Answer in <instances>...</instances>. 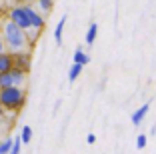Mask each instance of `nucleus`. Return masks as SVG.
Instances as JSON below:
<instances>
[{
    "mask_svg": "<svg viewBox=\"0 0 156 154\" xmlns=\"http://www.w3.org/2000/svg\"><path fill=\"white\" fill-rule=\"evenodd\" d=\"M66 16H62V18L58 20V24H56V28H54V40H56V44H62V32H64V26H66Z\"/></svg>",
    "mask_w": 156,
    "mask_h": 154,
    "instance_id": "10",
    "label": "nucleus"
},
{
    "mask_svg": "<svg viewBox=\"0 0 156 154\" xmlns=\"http://www.w3.org/2000/svg\"><path fill=\"white\" fill-rule=\"evenodd\" d=\"M2 42H4V48H8L6 52L10 54H16V52H28L30 48V42L26 38V32L22 28H18L14 22L6 20L2 24Z\"/></svg>",
    "mask_w": 156,
    "mask_h": 154,
    "instance_id": "1",
    "label": "nucleus"
},
{
    "mask_svg": "<svg viewBox=\"0 0 156 154\" xmlns=\"http://www.w3.org/2000/svg\"><path fill=\"white\" fill-rule=\"evenodd\" d=\"M26 102V92L24 88L18 86H8V88H0V104L4 108V112H18Z\"/></svg>",
    "mask_w": 156,
    "mask_h": 154,
    "instance_id": "2",
    "label": "nucleus"
},
{
    "mask_svg": "<svg viewBox=\"0 0 156 154\" xmlns=\"http://www.w3.org/2000/svg\"><path fill=\"white\" fill-rule=\"evenodd\" d=\"M96 36H98V24L92 22L90 26H88V30H86V44L92 46V44H94V40H96Z\"/></svg>",
    "mask_w": 156,
    "mask_h": 154,
    "instance_id": "11",
    "label": "nucleus"
},
{
    "mask_svg": "<svg viewBox=\"0 0 156 154\" xmlns=\"http://www.w3.org/2000/svg\"><path fill=\"white\" fill-rule=\"evenodd\" d=\"M146 142H148V136L146 134H138L136 136V148L138 150H144V148H146Z\"/></svg>",
    "mask_w": 156,
    "mask_h": 154,
    "instance_id": "15",
    "label": "nucleus"
},
{
    "mask_svg": "<svg viewBox=\"0 0 156 154\" xmlns=\"http://www.w3.org/2000/svg\"><path fill=\"white\" fill-rule=\"evenodd\" d=\"M20 148H22V142H20V138L16 136L12 140V146H10V152L8 154H20Z\"/></svg>",
    "mask_w": 156,
    "mask_h": 154,
    "instance_id": "16",
    "label": "nucleus"
},
{
    "mask_svg": "<svg viewBox=\"0 0 156 154\" xmlns=\"http://www.w3.org/2000/svg\"><path fill=\"white\" fill-rule=\"evenodd\" d=\"M90 62V56L84 52L82 48H76L74 50V56H72V64H80V66H86Z\"/></svg>",
    "mask_w": 156,
    "mask_h": 154,
    "instance_id": "8",
    "label": "nucleus"
},
{
    "mask_svg": "<svg viewBox=\"0 0 156 154\" xmlns=\"http://www.w3.org/2000/svg\"><path fill=\"white\" fill-rule=\"evenodd\" d=\"M86 142H88V144H94V142H96V134H88L86 136Z\"/></svg>",
    "mask_w": 156,
    "mask_h": 154,
    "instance_id": "17",
    "label": "nucleus"
},
{
    "mask_svg": "<svg viewBox=\"0 0 156 154\" xmlns=\"http://www.w3.org/2000/svg\"><path fill=\"white\" fill-rule=\"evenodd\" d=\"M24 10H26V14H28L30 26H32L34 30H40L42 32V28H44V16H42L36 8H32L30 4H24Z\"/></svg>",
    "mask_w": 156,
    "mask_h": 154,
    "instance_id": "4",
    "label": "nucleus"
},
{
    "mask_svg": "<svg viewBox=\"0 0 156 154\" xmlns=\"http://www.w3.org/2000/svg\"><path fill=\"white\" fill-rule=\"evenodd\" d=\"M148 110H150V102H146V104H142L140 108H136V110H134V112H132V116H130V120H132V124H134V126H138V124L142 122V120H144V116L148 114Z\"/></svg>",
    "mask_w": 156,
    "mask_h": 154,
    "instance_id": "6",
    "label": "nucleus"
},
{
    "mask_svg": "<svg viewBox=\"0 0 156 154\" xmlns=\"http://www.w3.org/2000/svg\"><path fill=\"white\" fill-rule=\"evenodd\" d=\"M36 6H38V12L42 14V16H46V14H50L52 8H54V0H36Z\"/></svg>",
    "mask_w": 156,
    "mask_h": 154,
    "instance_id": "9",
    "label": "nucleus"
},
{
    "mask_svg": "<svg viewBox=\"0 0 156 154\" xmlns=\"http://www.w3.org/2000/svg\"><path fill=\"white\" fill-rule=\"evenodd\" d=\"M82 68H84V66H80V64H72V66H70V70H68V80H70V82L76 80V78L82 74Z\"/></svg>",
    "mask_w": 156,
    "mask_h": 154,
    "instance_id": "13",
    "label": "nucleus"
},
{
    "mask_svg": "<svg viewBox=\"0 0 156 154\" xmlns=\"http://www.w3.org/2000/svg\"><path fill=\"white\" fill-rule=\"evenodd\" d=\"M20 2H24V4H30V2H36V0H20Z\"/></svg>",
    "mask_w": 156,
    "mask_h": 154,
    "instance_id": "19",
    "label": "nucleus"
},
{
    "mask_svg": "<svg viewBox=\"0 0 156 154\" xmlns=\"http://www.w3.org/2000/svg\"><path fill=\"white\" fill-rule=\"evenodd\" d=\"M10 146H12V138H4V140H0V154H8L10 152Z\"/></svg>",
    "mask_w": 156,
    "mask_h": 154,
    "instance_id": "14",
    "label": "nucleus"
},
{
    "mask_svg": "<svg viewBox=\"0 0 156 154\" xmlns=\"http://www.w3.org/2000/svg\"><path fill=\"white\" fill-rule=\"evenodd\" d=\"M4 50H6V48H4V42H2V38H0V54H2Z\"/></svg>",
    "mask_w": 156,
    "mask_h": 154,
    "instance_id": "18",
    "label": "nucleus"
},
{
    "mask_svg": "<svg viewBox=\"0 0 156 154\" xmlns=\"http://www.w3.org/2000/svg\"><path fill=\"white\" fill-rule=\"evenodd\" d=\"M2 114H4V108H2V104H0V116H2Z\"/></svg>",
    "mask_w": 156,
    "mask_h": 154,
    "instance_id": "20",
    "label": "nucleus"
},
{
    "mask_svg": "<svg viewBox=\"0 0 156 154\" xmlns=\"http://www.w3.org/2000/svg\"><path fill=\"white\" fill-rule=\"evenodd\" d=\"M18 138H20V142H22V144H28V142L32 140V128H30V126H22Z\"/></svg>",
    "mask_w": 156,
    "mask_h": 154,
    "instance_id": "12",
    "label": "nucleus"
},
{
    "mask_svg": "<svg viewBox=\"0 0 156 154\" xmlns=\"http://www.w3.org/2000/svg\"><path fill=\"white\" fill-rule=\"evenodd\" d=\"M12 68H14V60H12V54L4 50V52L0 54V74L8 72V70H12Z\"/></svg>",
    "mask_w": 156,
    "mask_h": 154,
    "instance_id": "7",
    "label": "nucleus"
},
{
    "mask_svg": "<svg viewBox=\"0 0 156 154\" xmlns=\"http://www.w3.org/2000/svg\"><path fill=\"white\" fill-rule=\"evenodd\" d=\"M12 60H14V68H18L22 72H28V70H30V64H32L30 52H16V54H12Z\"/></svg>",
    "mask_w": 156,
    "mask_h": 154,
    "instance_id": "5",
    "label": "nucleus"
},
{
    "mask_svg": "<svg viewBox=\"0 0 156 154\" xmlns=\"http://www.w3.org/2000/svg\"><path fill=\"white\" fill-rule=\"evenodd\" d=\"M8 20L14 22L18 28H22L24 32L32 28V26H30V20H28V14H26V10H24V4L12 6V8L8 10Z\"/></svg>",
    "mask_w": 156,
    "mask_h": 154,
    "instance_id": "3",
    "label": "nucleus"
}]
</instances>
